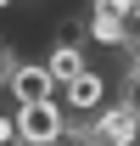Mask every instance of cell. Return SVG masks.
Here are the masks:
<instances>
[{"label":"cell","mask_w":140,"mask_h":146,"mask_svg":"<svg viewBox=\"0 0 140 146\" xmlns=\"http://www.w3.org/2000/svg\"><path fill=\"white\" fill-rule=\"evenodd\" d=\"M67 101H39V107H17V135L34 146H56L67 141Z\"/></svg>","instance_id":"cell-1"},{"label":"cell","mask_w":140,"mask_h":146,"mask_svg":"<svg viewBox=\"0 0 140 146\" xmlns=\"http://www.w3.org/2000/svg\"><path fill=\"white\" fill-rule=\"evenodd\" d=\"M90 141L95 146H140V107H129V101L101 107L90 118Z\"/></svg>","instance_id":"cell-2"},{"label":"cell","mask_w":140,"mask_h":146,"mask_svg":"<svg viewBox=\"0 0 140 146\" xmlns=\"http://www.w3.org/2000/svg\"><path fill=\"white\" fill-rule=\"evenodd\" d=\"M11 101L17 107H39V101H56L62 96V84H56V73L45 68V62H17V73H11Z\"/></svg>","instance_id":"cell-3"},{"label":"cell","mask_w":140,"mask_h":146,"mask_svg":"<svg viewBox=\"0 0 140 146\" xmlns=\"http://www.w3.org/2000/svg\"><path fill=\"white\" fill-rule=\"evenodd\" d=\"M62 101H67V112H79V118H95V112L106 107V73H79L73 84H62Z\"/></svg>","instance_id":"cell-4"},{"label":"cell","mask_w":140,"mask_h":146,"mask_svg":"<svg viewBox=\"0 0 140 146\" xmlns=\"http://www.w3.org/2000/svg\"><path fill=\"white\" fill-rule=\"evenodd\" d=\"M45 68L56 73V84H73L79 73H90V56H84V45H79V39H56L51 56H45Z\"/></svg>","instance_id":"cell-5"},{"label":"cell","mask_w":140,"mask_h":146,"mask_svg":"<svg viewBox=\"0 0 140 146\" xmlns=\"http://www.w3.org/2000/svg\"><path fill=\"white\" fill-rule=\"evenodd\" d=\"M11 73H17V51L11 39H0V84H11Z\"/></svg>","instance_id":"cell-6"},{"label":"cell","mask_w":140,"mask_h":146,"mask_svg":"<svg viewBox=\"0 0 140 146\" xmlns=\"http://www.w3.org/2000/svg\"><path fill=\"white\" fill-rule=\"evenodd\" d=\"M22 135H17V118H0V146H17Z\"/></svg>","instance_id":"cell-7"},{"label":"cell","mask_w":140,"mask_h":146,"mask_svg":"<svg viewBox=\"0 0 140 146\" xmlns=\"http://www.w3.org/2000/svg\"><path fill=\"white\" fill-rule=\"evenodd\" d=\"M6 6H11V0H0V11H6Z\"/></svg>","instance_id":"cell-8"}]
</instances>
